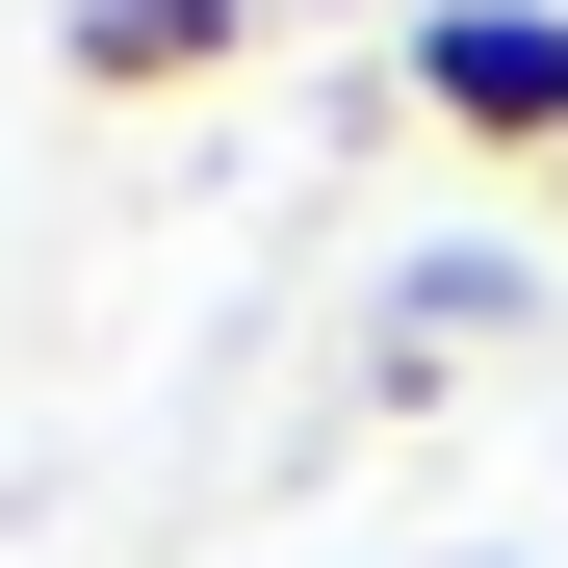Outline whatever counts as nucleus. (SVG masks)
<instances>
[{
  "instance_id": "1",
  "label": "nucleus",
  "mask_w": 568,
  "mask_h": 568,
  "mask_svg": "<svg viewBox=\"0 0 568 568\" xmlns=\"http://www.w3.org/2000/svg\"><path fill=\"white\" fill-rule=\"evenodd\" d=\"M414 130L568 181V0H414Z\"/></svg>"
},
{
  "instance_id": "2",
  "label": "nucleus",
  "mask_w": 568,
  "mask_h": 568,
  "mask_svg": "<svg viewBox=\"0 0 568 568\" xmlns=\"http://www.w3.org/2000/svg\"><path fill=\"white\" fill-rule=\"evenodd\" d=\"M258 52V0H78V78L104 104H181V78H233Z\"/></svg>"
}]
</instances>
